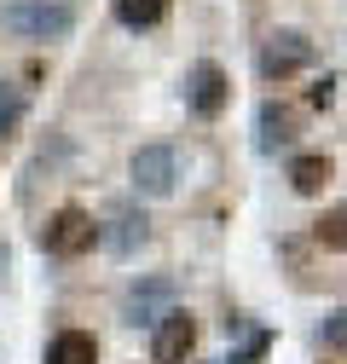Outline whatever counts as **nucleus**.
Wrapping results in <instances>:
<instances>
[{"instance_id":"obj_1","label":"nucleus","mask_w":347,"mask_h":364,"mask_svg":"<svg viewBox=\"0 0 347 364\" xmlns=\"http://www.w3.org/2000/svg\"><path fill=\"white\" fill-rule=\"evenodd\" d=\"M0 29H12L23 41H64L75 29V12L64 0H6L0 6Z\"/></svg>"},{"instance_id":"obj_2","label":"nucleus","mask_w":347,"mask_h":364,"mask_svg":"<svg viewBox=\"0 0 347 364\" xmlns=\"http://www.w3.org/2000/svg\"><path fill=\"white\" fill-rule=\"evenodd\" d=\"M99 243V225H93V214H87V208H58L47 225H41V249H47V255H87V249H93Z\"/></svg>"},{"instance_id":"obj_3","label":"nucleus","mask_w":347,"mask_h":364,"mask_svg":"<svg viewBox=\"0 0 347 364\" xmlns=\"http://www.w3.org/2000/svg\"><path fill=\"white\" fill-rule=\"evenodd\" d=\"M307 58H313V41L301 29H278L260 47V81H289L295 70H307Z\"/></svg>"},{"instance_id":"obj_4","label":"nucleus","mask_w":347,"mask_h":364,"mask_svg":"<svg viewBox=\"0 0 347 364\" xmlns=\"http://www.w3.org/2000/svg\"><path fill=\"white\" fill-rule=\"evenodd\" d=\"M191 347H197V318L191 312H162L156 318V341H151V353H156V364H186L191 358Z\"/></svg>"},{"instance_id":"obj_5","label":"nucleus","mask_w":347,"mask_h":364,"mask_svg":"<svg viewBox=\"0 0 347 364\" xmlns=\"http://www.w3.org/2000/svg\"><path fill=\"white\" fill-rule=\"evenodd\" d=\"M127 173H134V191L139 197H168L174 191V151L168 145H145V151H134Z\"/></svg>"},{"instance_id":"obj_6","label":"nucleus","mask_w":347,"mask_h":364,"mask_svg":"<svg viewBox=\"0 0 347 364\" xmlns=\"http://www.w3.org/2000/svg\"><path fill=\"white\" fill-rule=\"evenodd\" d=\"M186 99H191L197 116H220V110H226V70L203 58V64L186 75Z\"/></svg>"},{"instance_id":"obj_7","label":"nucleus","mask_w":347,"mask_h":364,"mask_svg":"<svg viewBox=\"0 0 347 364\" xmlns=\"http://www.w3.org/2000/svg\"><path fill=\"white\" fill-rule=\"evenodd\" d=\"M295 133H301V110H289V105H278V99H267V105H260V151L289 145Z\"/></svg>"},{"instance_id":"obj_8","label":"nucleus","mask_w":347,"mask_h":364,"mask_svg":"<svg viewBox=\"0 0 347 364\" xmlns=\"http://www.w3.org/2000/svg\"><path fill=\"white\" fill-rule=\"evenodd\" d=\"M47 364H99V341L87 330H64V336H53Z\"/></svg>"},{"instance_id":"obj_9","label":"nucleus","mask_w":347,"mask_h":364,"mask_svg":"<svg viewBox=\"0 0 347 364\" xmlns=\"http://www.w3.org/2000/svg\"><path fill=\"white\" fill-rule=\"evenodd\" d=\"M99 237L110 243V255H134V243H145V214H134V208L110 214V232H99Z\"/></svg>"},{"instance_id":"obj_10","label":"nucleus","mask_w":347,"mask_h":364,"mask_svg":"<svg viewBox=\"0 0 347 364\" xmlns=\"http://www.w3.org/2000/svg\"><path fill=\"white\" fill-rule=\"evenodd\" d=\"M289 186H295L301 197H319V191L330 186V156H295V162H289Z\"/></svg>"},{"instance_id":"obj_11","label":"nucleus","mask_w":347,"mask_h":364,"mask_svg":"<svg viewBox=\"0 0 347 364\" xmlns=\"http://www.w3.org/2000/svg\"><path fill=\"white\" fill-rule=\"evenodd\" d=\"M23 110H29V99H23V87H12V81H0V145H6L12 133L23 127Z\"/></svg>"},{"instance_id":"obj_12","label":"nucleus","mask_w":347,"mask_h":364,"mask_svg":"<svg viewBox=\"0 0 347 364\" xmlns=\"http://www.w3.org/2000/svg\"><path fill=\"white\" fill-rule=\"evenodd\" d=\"M116 18L127 29H151V23L168 18V0H116Z\"/></svg>"},{"instance_id":"obj_13","label":"nucleus","mask_w":347,"mask_h":364,"mask_svg":"<svg viewBox=\"0 0 347 364\" xmlns=\"http://www.w3.org/2000/svg\"><path fill=\"white\" fill-rule=\"evenodd\" d=\"M313 237H319L324 249H347V203H341V208H330V214L319 220V232H313Z\"/></svg>"},{"instance_id":"obj_14","label":"nucleus","mask_w":347,"mask_h":364,"mask_svg":"<svg viewBox=\"0 0 347 364\" xmlns=\"http://www.w3.org/2000/svg\"><path fill=\"white\" fill-rule=\"evenodd\" d=\"M336 341H347V312H336L330 324L319 330V347H336Z\"/></svg>"},{"instance_id":"obj_15","label":"nucleus","mask_w":347,"mask_h":364,"mask_svg":"<svg viewBox=\"0 0 347 364\" xmlns=\"http://www.w3.org/2000/svg\"><path fill=\"white\" fill-rule=\"evenodd\" d=\"M330 99H336V81H330V75L313 81V105H330Z\"/></svg>"}]
</instances>
